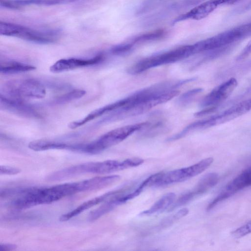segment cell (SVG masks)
Listing matches in <instances>:
<instances>
[{"label":"cell","instance_id":"cell-1","mask_svg":"<svg viewBox=\"0 0 251 251\" xmlns=\"http://www.w3.org/2000/svg\"><path fill=\"white\" fill-rule=\"evenodd\" d=\"M174 85L144 88L129 96V101L124 106L112 111L103 118L101 123H109L141 114L151 108L163 103L177 96Z\"/></svg>","mask_w":251,"mask_h":251},{"label":"cell","instance_id":"cell-2","mask_svg":"<svg viewBox=\"0 0 251 251\" xmlns=\"http://www.w3.org/2000/svg\"><path fill=\"white\" fill-rule=\"evenodd\" d=\"M78 193L76 183H66L48 187L17 188L10 204L24 209L39 204H49Z\"/></svg>","mask_w":251,"mask_h":251},{"label":"cell","instance_id":"cell-3","mask_svg":"<svg viewBox=\"0 0 251 251\" xmlns=\"http://www.w3.org/2000/svg\"><path fill=\"white\" fill-rule=\"evenodd\" d=\"M145 122L127 125L113 129L104 134L97 140L87 144H82L81 152L97 154L124 140L135 132L149 125Z\"/></svg>","mask_w":251,"mask_h":251},{"label":"cell","instance_id":"cell-4","mask_svg":"<svg viewBox=\"0 0 251 251\" xmlns=\"http://www.w3.org/2000/svg\"><path fill=\"white\" fill-rule=\"evenodd\" d=\"M194 55L192 45H185L140 60L128 68L127 72L136 75L163 65L180 61Z\"/></svg>","mask_w":251,"mask_h":251},{"label":"cell","instance_id":"cell-5","mask_svg":"<svg viewBox=\"0 0 251 251\" xmlns=\"http://www.w3.org/2000/svg\"><path fill=\"white\" fill-rule=\"evenodd\" d=\"M251 36V22L242 24L194 44L197 53L226 47Z\"/></svg>","mask_w":251,"mask_h":251},{"label":"cell","instance_id":"cell-6","mask_svg":"<svg viewBox=\"0 0 251 251\" xmlns=\"http://www.w3.org/2000/svg\"><path fill=\"white\" fill-rule=\"evenodd\" d=\"M46 95L45 85L34 79L13 80L7 81L0 89V96L25 100L42 99Z\"/></svg>","mask_w":251,"mask_h":251},{"label":"cell","instance_id":"cell-7","mask_svg":"<svg viewBox=\"0 0 251 251\" xmlns=\"http://www.w3.org/2000/svg\"><path fill=\"white\" fill-rule=\"evenodd\" d=\"M250 110L251 98L242 101L219 114L189 124L182 130V132L187 135L193 131L224 124L247 113Z\"/></svg>","mask_w":251,"mask_h":251},{"label":"cell","instance_id":"cell-8","mask_svg":"<svg viewBox=\"0 0 251 251\" xmlns=\"http://www.w3.org/2000/svg\"><path fill=\"white\" fill-rule=\"evenodd\" d=\"M0 34L39 44L55 42L60 36V32L58 30L40 31L19 25L2 21L0 22Z\"/></svg>","mask_w":251,"mask_h":251},{"label":"cell","instance_id":"cell-9","mask_svg":"<svg viewBox=\"0 0 251 251\" xmlns=\"http://www.w3.org/2000/svg\"><path fill=\"white\" fill-rule=\"evenodd\" d=\"M213 162L212 157L202 159L190 166L154 174L152 186L161 187L186 180L205 171Z\"/></svg>","mask_w":251,"mask_h":251},{"label":"cell","instance_id":"cell-10","mask_svg":"<svg viewBox=\"0 0 251 251\" xmlns=\"http://www.w3.org/2000/svg\"><path fill=\"white\" fill-rule=\"evenodd\" d=\"M240 0H209L196 6L188 12L180 15L172 22L174 25L177 23L188 19L201 20L214 11L219 6L232 4Z\"/></svg>","mask_w":251,"mask_h":251},{"label":"cell","instance_id":"cell-11","mask_svg":"<svg viewBox=\"0 0 251 251\" xmlns=\"http://www.w3.org/2000/svg\"><path fill=\"white\" fill-rule=\"evenodd\" d=\"M218 180V176L215 173H209L205 175L200 180L193 189L183 194L174 202L169 208V210L172 211L183 205L188 203L196 197L204 193L216 185Z\"/></svg>","mask_w":251,"mask_h":251},{"label":"cell","instance_id":"cell-12","mask_svg":"<svg viewBox=\"0 0 251 251\" xmlns=\"http://www.w3.org/2000/svg\"><path fill=\"white\" fill-rule=\"evenodd\" d=\"M238 84L237 80L232 77L215 87L202 100L200 105L202 107L216 106L226 100Z\"/></svg>","mask_w":251,"mask_h":251},{"label":"cell","instance_id":"cell-13","mask_svg":"<svg viewBox=\"0 0 251 251\" xmlns=\"http://www.w3.org/2000/svg\"><path fill=\"white\" fill-rule=\"evenodd\" d=\"M0 108L16 115L30 118H40L41 115L32 105L25 100L0 95Z\"/></svg>","mask_w":251,"mask_h":251},{"label":"cell","instance_id":"cell-14","mask_svg":"<svg viewBox=\"0 0 251 251\" xmlns=\"http://www.w3.org/2000/svg\"><path fill=\"white\" fill-rule=\"evenodd\" d=\"M104 59L102 54H98L89 59L71 58L61 59L57 61L50 68V71L54 73H61L78 68L98 64Z\"/></svg>","mask_w":251,"mask_h":251},{"label":"cell","instance_id":"cell-15","mask_svg":"<svg viewBox=\"0 0 251 251\" xmlns=\"http://www.w3.org/2000/svg\"><path fill=\"white\" fill-rule=\"evenodd\" d=\"M97 162H89L69 167L53 173L48 179L57 181L85 174H96Z\"/></svg>","mask_w":251,"mask_h":251},{"label":"cell","instance_id":"cell-16","mask_svg":"<svg viewBox=\"0 0 251 251\" xmlns=\"http://www.w3.org/2000/svg\"><path fill=\"white\" fill-rule=\"evenodd\" d=\"M122 191V189H119L111 192H109L101 196L97 197L86 201L79 205L73 210L65 213L61 216L59 221L61 222H65L69 220L70 219L79 215L83 211L89 209L90 208L102 202H104L109 199L119 194Z\"/></svg>","mask_w":251,"mask_h":251},{"label":"cell","instance_id":"cell-17","mask_svg":"<svg viewBox=\"0 0 251 251\" xmlns=\"http://www.w3.org/2000/svg\"><path fill=\"white\" fill-rule=\"evenodd\" d=\"M77 0H0L1 6L12 9H20L30 5H54L67 4Z\"/></svg>","mask_w":251,"mask_h":251},{"label":"cell","instance_id":"cell-18","mask_svg":"<svg viewBox=\"0 0 251 251\" xmlns=\"http://www.w3.org/2000/svg\"><path fill=\"white\" fill-rule=\"evenodd\" d=\"M125 193L120 194L103 202L104 203L98 208L91 211L88 215L90 221H94L103 215L113 210L117 206L122 204L120 197Z\"/></svg>","mask_w":251,"mask_h":251},{"label":"cell","instance_id":"cell-19","mask_svg":"<svg viewBox=\"0 0 251 251\" xmlns=\"http://www.w3.org/2000/svg\"><path fill=\"white\" fill-rule=\"evenodd\" d=\"M176 195L174 193H168L163 196L149 209L142 211L141 215H150L162 212L170 207L174 203Z\"/></svg>","mask_w":251,"mask_h":251},{"label":"cell","instance_id":"cell-20","mask_svg":"<svg viewBox=\"0 0 251 251\" xmlns=\"http://www.w3.org/2000/svg\"><path fill=\"white\" fill-rule=\"evenodd\" d=\"M36 69L34 66L10 61L0 63V72L3 74H15L30 72Z\"/></svg>","mask_w":251,"mask_h":251},{"label":"cell","instance_id":"cell-21","mask_svg":"<svg viewBox=\"0 0 251 251\" xmlns=\"http://www.w3.org/2000/svg\"><path fill=\"white\" fill-rule=\"evenodd\" d=\"M69 144L45 140L30 142L28 148L34 151H43L52 149L68 150Z\"/></svg>","mask_w":251,"mask_h":251},{"label":"cell","instance_id":"cell-22","mask_svg":"<svg viewBox=\"0 0 251 251\" xmlns=\"http://www.w3.org/2000/svg\"><path fill=\"white\" fill-rule=\"evenodd\" d=\"M166 35V31L164 29H158L136 36L130 42L135 45V44L156 41L163 38Z\"/></svg>","mask_w":251,"mask_h":251},{"label":"cell","instance_id":"cell-23","mask_svg":"<svg viewBox=\"0 0 251 251\" xmlns=\"http://www.w3.org/2000/svg\"><path fill=\"white\" fill-rule=\"evenodd\" d=\"M86 91L82 89H75L57 97L53 99L52 102L54 104H62L69 102L71 101L79 99L84 96Z\"/></svg>","mask_w":251,"mask_h":251},{"label":"cell","instance_id":"cell-24","mask_svg":"<svg viewBox=\"0 0 251 251\" xmlns=\"http://www.w3.org/2000/svg\"><path fill=\"white\" fill-rule=\"evenodd\" d=\"M202 91V88H197L184 93L178 98L177 103L182 106L186 105L190 103L197 95L201 93Z\"/></svg>","mask_w":251,"mask_h":251},{"label":"cell","instance_id":"cell-25","mask_svg":"<svg viewBox=\"0 0 251 251\" xmlns=\"http://www.w3.org/2000/svg\"><path fill=\"white\" fill-rule=\"evenodd\" d=\"M134 45L131 42L125 43L116 45L110 50V52L115 55H122L129 52Z\"/></svg>","mask_w":251,"mask_h":251},{"label":"cell","instance_id":"cell-26","mask_svg":"<svg viewBox=\"0 0 251 251\" xmlns=\"http://www.w3.org/2000/svg\"><path fill=\"white\" fill-rule=\"evenodd\" d=\"M251 233V221L238 228L232 233L235 238H239Z\"/></svg>","mask_w":251,"mask_h":251},{"label":"cell","instance_id":"cell-27","mask_svg":"<svg viewBox=\"0 0 251 251\" xmlns=\"http://www.w3.org/2000/svg\"><path fill=\"white\" fill-rule=\"evenodd\" d=\"M189 212V210L187 208H182L179 210L178 212L175 213L174 215L168 217L165 220L162 224L165 226L173 223L176 220H178L180 218L186 215Z\"/></svg>","mask_w":251,"mask_h":251},{"label":"cell","instance_id":"cell-28","mask_svg":"<svg viewBox=\"0 0 251 251\" xmlns=\"http://www.w3.org/2000/svg\"><path fill=\"white\" fill-rule=\"evenodd\" d=\"M21 170L19 168L8 166H0V175H14L20 173Z\"/></svg>","mask_w":251,"mask_h":251},{"label":"cell","instance_id":"cell-29","mask_svg":"<svg viewBox=\"0 0 251 251\" xmlns=\"http://www.w3.org/2000/svg\"><path fill=\"white\" fill-rule=\"evenodd\" d=\"M251 53V40L250 41L245 47L242 50L240 54L237 56L236 60L238 61L243 60L248 57Z\"/></svg>","mask_w":251,"mask_h":251},{"label":"cell","instance_id":"cell-30","mask_svg":"<svg viewBox=\"0 0 251 251\" xmlns=\"http://www.w3.org/2000/svg\"><path fill=\"white\" fill-rule=\"evenodd\" d=\"M17 246L12 244H3L0 245V251H9L15 250Z\"/></svg>","mask_w":251,"mask_h":251},{"label":"cell","instance_id":"cell-31","mask_svg":"<svg viewBox=\"0 0 251 251\" xmlns=\"http://www.w3.org/2000/svg\"><path fill=\"white\" fill-rule=\"evenodd\" d=\"M251 9V0L246 5L243 6L239 10H236L237 12L241 13L244 11H248Z\"/></svg>","mask_w":251,"mask_h":251}]
</instances>
